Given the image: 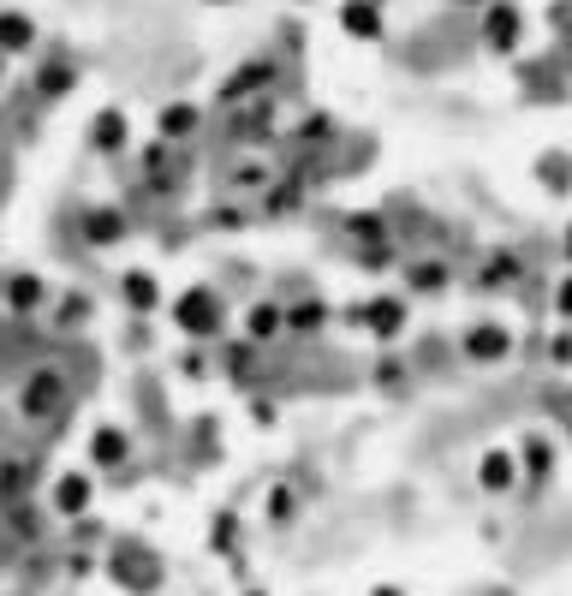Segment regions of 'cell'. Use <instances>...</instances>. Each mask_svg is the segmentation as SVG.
<instances>
[{"label":"cell","mask_w":572,"mask_h":596,"mask_svg":"<svg viewBox=\"0 0 572 596\" xmlns=\"http://www.w3.org/2000/svg\"><path fill=\"white\" fill-rule=\"evenodd\" d=\"M168 323L185 334V340H227V304H222V293L215 286H180V293L168 299Z\"/></svg>","instance_id":"cell-1"},{"label":"cell","mask_w":572,"mask_h":596,"mask_svg":"<svg viewBox=\"0 0 572 596\" xmlns=\"http://www.w3.org/2000/svg\"><path fill=\"white\" fill-rule=\"evenodd\" d=\"M341 323L358 328V334H370L376 346H400L406 328H412V299H406V293H370V299L346 304Z\"/></svg>","instance_id":"cell-2"},{"label":"cell","mask_w":572,"mask_h":596,"mask_svg":"<svg viewBox=\"0 0 572 596\" xmlns=\"http://www.w3.org/2000/svg\"><path fill=\"white\" fill-rule=\"evenodd\" d=\"M108 578L120 590L131 596H155L161 590V578H168V566H161V555L143 537H114V549H108Z\"/></svg>","instance_id":"cell-3"},{"label":"cell","mask_w":572,"mask_h":596,"mask_svg":"<svg viewBox=\"0 0 572 596\" xmlns=\"http://www.w3.org/2000/svg\"><path fill=\"white\" fill-rule=\"evenodd\" d=\"M512 353H519V334H512L507 323H495V316H483V323H472L460 334V358H465V365H477V370L507 365Z\"/></svg>","instance_id":"cell-4"},{"label":"cell","mask_w":572,"mask_h":596,"mask_svg":"<svg viewBox=\"0 0 572 596\" xmlns=\"http://www.w3.org/2000/svg\"><path fill=\"white\" fill-rule=\"evenodd\" d=\"M477 36H483V48L489 54H519L525 48V7L519 0H489V7L477 12Z\"/></svg>","instance_id":"cell-5"},{"label":"cell","mask_w":572,"mask_h":596,"mask_svg":"<svg viewBox=\"0 0 572 596\" xmlns=\"http://www.w3.org/2000/svg\"><path fill=\"white\" fill-rule=\"evenodd\" d=\"M512 454H519V472L531 489H549L554 477H561V442H554L549 430H525L519 442H512Z\"/></svg>","instance_id":"cell-6"},{"label":"cell","mask_w":572,"mask_h":596,"mask_svg":"<svg viewBox=\"0 0 572 596\" xmlns=\"http://www.w3.org/2000/svg\"><path fill=\"white\" fill-rule=\"evenodd\" d=\"M66 394H72V388H66V376L42 365V370H31V376L19 382V412L31 418V424H42V418H54V412L66 405Z\"/></svg>","instance_id":"cell-7"},{"label":"cell","mask_w":572,"mask_h":596,"mask_svg":"<svg viewBox=\"0 0 572 596\" xmlns=\"http://www.w3.org/2000/svg\"><path fill=\"white\" fill-rule=\"evenodd\" d=\"M269 84H274V61H245L239 72H227V78H222L215 108H245V101H262Z\"/></svg>","instance_id":"cell-8"},{"label":"cell","mask_w":572,"mask_h":596,"mask_svg":"<svg viewBox=\"0 0 572 596\" xmlns=\"http://www.w3.org/2000/svg\"><path fill=\"white\" fill-rule=\"evenodd\" d=\"M126 232H131V221H126L120 203H96V209L78 215V239L90 245V251H114V245H126Z\"/></svg>","instance_id":"cell-9"},{"label":"cell","mask_w":572,"mask_h":596,"mask_svg":"<svg viewBox=\"0 0 572 596\" xmlns=\"http://www.w3.org/2000/svg\"><path fill=\"white\" fill-rule=\"evenodd\" d=\"M48 507L61 519H72V525H78V519H90V507H96V477L90 472H61L54 477V489H48Z\"/></svg>","instance_id":"cell-10"},{"label":"cell","mask_w":572,"mask_h":596,"mask_svg":"<svg viewBox=\"0 0 572 596\" xmlns=\"http://www.w3.org/2000/svg\"><path fill=\"white\" fill-rule=\"evenodd\" d=\"M519 484H525L519 454H512V447H483L477 454V489L483 496H512Z\"/></svg>","instance_id":"cell-11"},{"label":"cell","mask_w":572,"mask_h":596,"mask_svg":"<svg viewBox=\"0 0 572 596\" xmlns=\"http://www.w3.org/2000/svg\"><path fill=\"white\" fill-rule=\"evenodd\" d=\"M334 323V304L322 293H299L287 299V340H311V334H322Z\"/></svg>","instance_id":"cell-12"},{"label":"cell","mask_w":572,"mask_h":596,"mask_svg":"<svg viewBox=\"0 0 572 596\" xmlns=\"http://www.w3.org/2000/svg\"><path fill=\"white\" fill-rule=\"evenodd\" d=\"M239 334H245L251 346H274V340H287V299H257L251 311H245Z\"/></svg>","instance_id":"cell-13"},{"label":"cell","mask_w":572,"mask_h":596,"mask_svg":"<svg viewBox=\"0 0 572 596\" xmlns=\"http://www.w3.org/2000/svg\"><path fill=\"white\" fill-rule=\"evenodd\" d=\"M90 465L96 472H126L131 465V430L126 424H96L90 430Z\"/></svg>","instance_id":"cell-14"},{"label":"cell","mask_w":572,"mask_h":596,"mask_svg":"<svg viewBox=\"0 0 572 596\" xmlns=\"http://www.w3.org/2000/svg\"><path fill=\"white\" fill-rule=\"evenodd\" d=\"M120 304L131 316H155V311H168V293H161V281L150 269H126L120 274Z\"/></svg>","instance_id":"cell-15"},{"label":"cell","mask_w":572,"mask_h":596,"mask_svg":"<svg viewBox=\"0 0 572 596\" xmlns=\"http://www.w3.org/2000/svg\"><path fill=\"white\" fill-rule=\"evenodd\" d=\"M341 31L352 42H381V36H388V12H381V0H341Z\"/></svg>","instance_id":"cell-16"},{"label":"cell","mask_w":572,"mask_h":596,"mask_svg":"<svg viewBox=\"0 0 572 596\" xmlns=\"http://www.w3.org/2000/svg\"><path fill=\"white\" fill-rule=\"evenodd\" d=\"M90 150H96V155H126V150H131V113H126V108H96V120H90Z\"/></svg>","instance_id":"cell-17"},{"label":"cell","mask_w":572,"mask_h":596,"mask_svg":"<svg viewBox=\"0 0 572 596\" xmlns=\"http://www.w3.org/2000/svg\"><path fill=\"white\" fill-rule=\"evenodd\" d=\"M525 281V257L519 251H489L483 257V269H477V293H512V286Z\"/></svg>","instance_id":"cell-18"},{"label":"cell","mask_w":572,"mask_h":596,"mask_svg":"<svg viewBox=\"0 0 572 596\" xmlns=\"http://www.w3.org/2000/svg\"><path fill=\"white\" fill-rule=\"evenodd\" d=\"M406 299H442L453 286V269L442 263V257H418V263H406Z\"/></svg>","instance_id":"cell-19"},{"label":"cell","mask_w":572,"mask_h":596,"mask_svg":"<svg viewBox=\"0 0 572 596\" xmlns=\"http://www.w3.org/2000/svg\"><path fill=\"white\" fill-rule=\"evenodd\" d=\"M48 299H54V286H48V274H36V269H19L7 281V311H19V316H36Z\"/></svg>","instance_id":"cell-20"},{"label":"cell","mask_w":572,"mask_h":596,"mask_svg":"<svg viewBox=\"0 0 572 596\" xmlns=\"http://www.w3.org/2000/svg\"><path fill=\"white\" fill-rule=\"evenodd\" d=\"M155 132H161V143H191L203 132V108L197 101H168V108L155 113Z\"/></svg>","instance_id":"cell-21"},{"label":"cell","mask_w":572,"mask_h":596,"mask_svg":"<svg viewBox=\"0 0 572 596\" xmlns=\"http://www.w3.org/2000/svg\"><path fill=\"white\" fill-rule=\"evenodd\" d=\"M36 36L42 31H36V19L24 7H0V54H7V61H12V54H31Z\"/></svg>","instance_id":"cell-22"},{"label":"cell","mask_w":572,"mask_h":596,"mask_svg":"<svg viewBox=\"0 0 572 596\" xmlns=\"http://www.w3.org/2000/svg\"><path fill=\"white\" fill-rule=\"evenodd\" d=\"M262 525H269V531H292V525H299V489H292V484H269V496H262Z\"/></svg>","instance_id":"cell-23"},{"label":"cell","mask_w":572,"mask_h":596,"mask_svg":"<svg viewBox=\"0 0 572 596\" xmlns=\"http://www.w3.org/2000/svg\"><path fill=\"white\" fill-rule=\"evenodd\" d=\"M239 543H245V519L233 513V507H222V513L209 519V555L239 561Z\"/></svg>","instance_id":"cell-24"},{"label":"cell","mask_w":572,"mask_h":596,"mask_svg":"<svg viewBox=\"0 0 572 596\" xmlns=\"http://www.w3.org/2000/svg\"><path fill=\"white\" fill-rule=\"evenodd\" d=\"M537 185H542L549 197H566V192H572V155H566V150L537 155Z\"/></svg>","instance_id":"cell-25"},{"label":"cell","mask_w":572,"mask_h":596,"mask_svg":"<svg viewBox=\"0 0 572 596\" xmlns=\"http://www.w3.org/2000/svg\"><path fill=\"white\" fill-rule=\"evenodd\" d=\"M257 358H262V346H251L245 334H233V340L222 346V365H227V376H233V382H245V388H251V376H257Z\"/></svg>","instance_id":"cell-26"},{"label":"cell","mask_w":572,"mask_h":596,"mask_svg":"<svg viewBox=\"0 0 572 596\" xmlns=\"http://www.w3.org/2000/svg\"><path fill=\"white\" fill-rule=\"evenodd\" d=\"M304 197H311L304 180H274L269 192H262V215H292V209H304Z\"/></svg>","instance_id":"cell-27"},{"label":"cell","mask_w":572,"mask_h":596,"mask_svg":"<svg viewBox=\"0 0 572 596\" xmlns=\"http://www.w3.org/2000/svg\"><path fill=\"white\" fill-rule=\"evenodd\" d=\"M346 232H352V245H358V251H376V245H393V232H388V221H381V215H346Z\"/></svg>","instance_id":"cell-28"},{"label":"cell","mask_w":572,"mask_h":596,"mask_svg":"<svg viewBox=\"0 0 572 596\" xmlns=\"http://www.w3.org/2000/svg\"><path fill=\"white\" fill-rule=\"evenodd\" d=\"M274 180H281V173H274L269 162H257V155H251V162H239V167H233V192H245V197H251V192L262 197Z\"/></svg>","instance_id":"cell-29"},{"label":"cell","mask_w":572,"mask_h":596,"mask_svg":"<svg viewBox=\"0 0 572 596\" xmlns=\"http://www.w3.org/2000/svg\"><path fill=\"white\" fill-rule=\"evenodd\" d=\"M36 90L42 96H72V90H78V66H66V61H54V66H42V78H36Z\"/></svg>","instance_id":"cell-30"},{"label":"cell","mask_w":572,"mask_h":596,"mask_svg":"<svg viewBox=\"0 0 572 596\" xmlns=\"http://www.w3.org/2000/svg\"><path fill=\"white\" fill-rule=\"evenodd\" d=\"M370 382L376 388H388V394H400L406 382H412V370L400 365V358H376V370H370Z\"/></svg>","instance_id":"cell-31"},{"label":"cell","mask_w":572,"mask_h":596,"mask_svg":"<svg viewBox=\"0 0 572 596\" xmlns=\"http://www.w3.org/2000/svg\"><path fill=\"white\" fill-rule=\"evenodd\" d=\"M542 353H549V365H554V370H572V323L554 328L549 340H542Z\"/></svg>","instance_id":"cell-32"},{"label":"cell","mask_w":572,"mask_h":596,"mask_svg":"<svg viewBox=\"0 0 572 596\" xmlns=\"http://www.w3.org/2000/svg\"><path fill=\"white\" fill-rule=\"evenodd\" d=\"M549 311H554V323H572V269L549 286Z\"/></svg>","instance_id":"cell-33"},{"label":"cell","mask_w":572,"mask_h":596,"mask_svg":"<svg viewBox=\"0 0 572 596\" xmlns=\"http://www.w3.org/2000/svg\"><path fill=\"white\" fill-rule=\"evenodd\" d=\"M24 489H31V477H24V465H0V501H19L24 496Z\"/></svg>","instance_id":"cell-34"},{"label":"cell","mask_w":572,"mask_h":596,"mask_svg":"<svg viewBox=\"0 0 572 596\" xmlns=\"http://www.w3.org/2000/svg\"><path fill=\"white\" fill-rule=\"evenodd\" d=\"M90 311H96V304L84 299V293H66V299H61V323H66V328H84V323H90Z\"/></svg>","instance_id":"cell-35"},{"label":"cell","mask_w":572,"mask_h":596,"mask_svg":"<svg viewBox=\"0 0 572 596\" xmlns=\"http://www.w3.org/2000/svg\"><path fill=\"white\" fill-rule=\"evenodd\" d=\"M299 138L304 143H328L334 138V120H328V113H311V120H299Z\"/></svg>","instance_id":"cell-36"},{"label":"cell","mask_w":572,"mask_h":596,"mask_svg":"<svg viewBox=\"0 0 572 596\" xmlns=\"http://www.w3.org/2000/svg\"><path fill=\"white\" fill-rule=\"evenodd\" d=\"M251 418H257L262 430H269V424H274V418H281V412H274V400H262V394H257V400H251Z\"/></svg>","instance_id":"cell-37"},{"label":"cell","mask_w":572,"mask_h":596,"mask_svg":"<svg viewBox=\"0 0 572 596\" xmlns=\"http://www.w3.org/2000/svg\"><path fill=\"white\" fill-rule=\"evenodd\" d=\"M66 573H72V578H90L96 561H90V555H66Z\"/></svg>","instance_id":"cell-38"},{"label":"cell","mask_w":572,"mask_h":596,"mask_svg":"<svg viewBox=\"0 0 572 596\" xmlns=\"http://www.w3.org/2000/svg\"><path fill=\"white\" fill-rule=\"evenodd\" d=\"M561 257H566V269H572V221L561 227Z\"/></svg>","instance_id":"cell-39"},{"label":"cell","mask_w":572,"mask_h":596,"mask_svg":"<svg viewBox=\"0 0 572 596\" xmlns=\"http://www.w3.org/2000/svg\"><path fill=\"white\" fill-rule=\"evenodd\" d=\"M370 596H406V585H376Z\"/></svg>","instance_id":"cell-40"},{"label":"cell","mask_w":572,"mask_h":596,"mask_svg":"<svg viewBox=\"0 0 572 596\" xmlns=\"http://www.w3.org/2000/svg\"><path fill=\"white\" fill-rule=\"evenodd\" d=\"M447 7H477V12H483V7H489V0H447Z\"/></svg>","instance_id":"cell-41"},{"label":"cell","mask_w":572,"mask_h":596,"mask_svg":"<svg viewBox=\"0 0 572 596\" xmlns=\"http://www.w3.org/2000/svg\"><path fill=\"white\" fill-rule=\"evenodd\" d=\"M0 84H7V54H0Z\"/></svg>","instance_id":"cell-42"},{"label":"cell","mask_w":572,"mask_h":596,"mask_svg":"<svg viewBox=\"0 0 572 596\" xmlns=\"http://www.w3.org/2000/svg\"><path fill=\"white\" fill-rule=\"evenodd\" d=\"M245 596H269V590H257V585H251V590H245Z\"/></svg>","instance_id":"cell-43"},{"label":"cell","mask_w":572,"mask_h":596,"mask_svg":"<svg viewBox=\"0 0 572 596\" xmlns=\"http://www.w3.org/2000/svg\"><path fill=\"white\" fill-rule=\"evenodd\" d=\"M292 7H311V0H292Z\"/></svg>","instance_id":"cell-44"},{"label":"cell","mask_w":572,"mask_h":596,"mask_svg":"<svg viewBox=\"0 0 572 596\" xmlns=\"http://www.w3.org/2000/svg\"><path fill=\"white\" fill-rule=\"evenodd\" d=\"M209 7H227V0H209Z\"/></svg>","instance_id":"cell-45"}]
</instances>
